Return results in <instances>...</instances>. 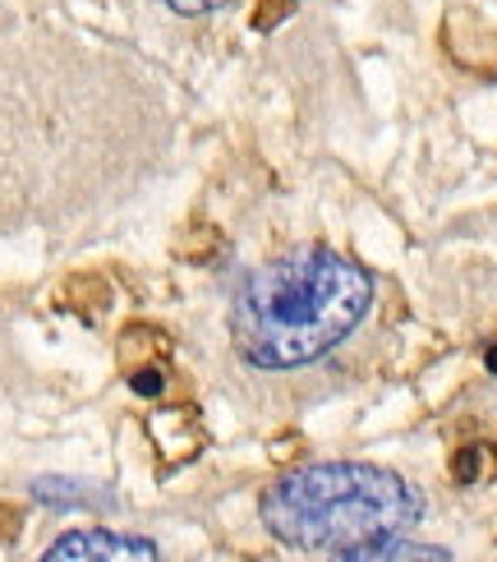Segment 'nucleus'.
Wrapping results in <instances>:
<instances>
[{
	"instance_id": "nucleus-1",
	"label": "nucleus",
	"mask_w": 497,
	"mask_h": 562,
	"mask_svg": "<svg viewBox=\"0 0 497 562\" xmlns=\"http://www.w3.org/2000/svg\"><path fill=\"white\" fill-rule=\"evenodd\" d=\"M373 304V277L337 249L304 245L258 263L230 300V346L249 369L295 373L354 337Z\"/></svg>"
},
{
	"instance_id": "nucleus-2",
	"label": "nucleus",
	"mask_w": 497,
	"mask_h": 562,
	"mask_svg": "<svg viewBox=\"0 0 497 562\" xmlns=\"http://www.w3.org/2000/svg\"><path fill=\"white\" fill-rule=\"evenodd\" d=\"M268 535L295 553L354 558L360 549L406 535L423 521V498L410 480L383 465L327 461L281 475L258 503Z\"/></svg>"
},
{
	"instance_id": "nucleus-3",
	"label": "nucleus",
	"mask_w": 497,
	"mask_h": 562,
	"mask_svg": "<svg viewBox=\"0 0 497 562\" xmlns=\"http://www.w3.org/2000/svg\"><path fill=\"white\" fill-rule=\"evenodd\" d=\"M46 562H153L157 544L138 540V535H115V530H69L42 553Z\"/></svg>"
},
{
	"instance_id": "nucleus-4",
	"label": "nucleus",
	"mask_w": 497,
	"mask_h": 562,
	"mask_svg": "<svg viewBox=\"0 0 497 562\" xmlns=\"http://www.w3.org/2000/svg\"><path fill=\"white\" fill-rule=\"evenodd\" d=\"M33 494L42 503H56L60 512H75L83 503H111V494H102V488H92V484H75V480H37Z\"/></svg>"
},
{
	"instance_id": "nucleus-5",
	"label": "nucleus",
	"mask_w": 497,
	"mask_h": 562,
	"mask_svg": "<svg viewBox=\"0 0 497 562\" xmlns=\"http://www.w3.org/2000/svg\"><path fill=\"white\" fill-rule=\"evenodd\" d=\"M129 387H134L138 396H161V392H166V379H161L157 369H138L134 379H129Z\"/></svg>"
},
{
	"instance_id": "nucleus-6",
	"label": "nucleus",
	"mask_w": 497,
	"mask_h": 562,
	"mask_svg": "<svg viewBox=\"0 0 497 562\" xmlns=\"http://www.w3.org/2000/svg\"><path fill=\"white\" fill-rule=\"evenodd\" d=\"M176 14H212V10H222V5H230V0H166Z\"/></svg>"
},
{
	"instance_id": "nucleus-7",
	"label": "nucleus",
	"mask_w": 497,
	"mask_h": 562,
	"mask_svg": "<svg viewBox=\"0 0 497 562\" xmlns=\"http://www.w3.org/2000/svg\"><path fill=\"white\" fill-rule=\"evenodd\" d=\"M488 369H493V373H497V346H493V350H488Z\"/></svg>"
}]
</instances>
